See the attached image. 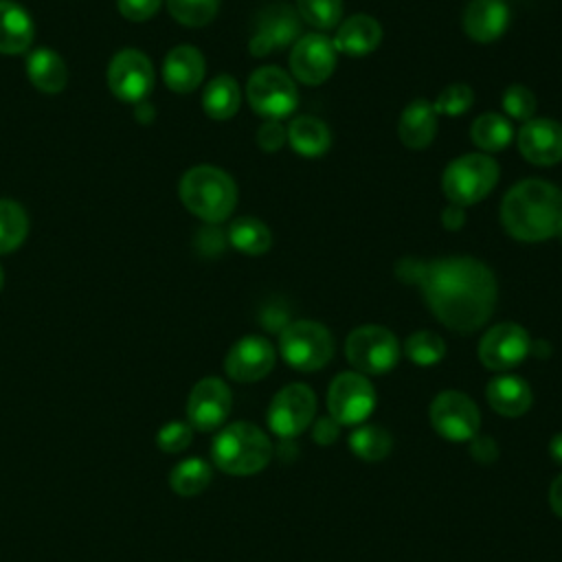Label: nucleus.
<instances>
[{"label": "nucleus", "mask_w": 562, "mask_h": 562, "mask_svg": "<svg viewBox=\"0 0 562 562\" xmlns=\"http://www.w3.org/2000/svg\"><path fill=\"white\" fill-rule=\"evenodd\" d=\"M408 270L397 268L406 281L422 288V296L435 318L457 334H470L483 327L496 305L494 272L474 257H443L428 263L404 261Z\"/></svg>", "instance_id": "obj_1"}, {"label": "nucleus", "mask_w": 562, "mask_h": 562, "mask_svg": "<svg viewBox=\"0 0 562 562\" xmlns=\"http://www.w3.org/2000/svg\"><path fill=\"white\" fill-rule=\"evenodd\" d=\"M501 222L518 241H544L562 231V191L540 178L516 182L503 198Z\"/></svg>", "instance_id": "obj_2"}, {"label": "nucleus", "mask_w": 562, "mask_h": 562, "mask_svg": "<svg viewBox=\"0 0 562 562\" xmlns=\"http://www.w3.org/2000/svg\"><path fill=\"white\" fill-rule=\"evenodd\" d=\"M213 463L235 476H248L261 472L272 457V443L268 435L248 422H235L217 432L211 446Z\"/></svg>", "instance_id": "obj_3"}, {"label": "nucleus", "mask_w": 562, "mask_h": 562, "mask_svg": "<svg viewBox=\"0 0 562 562\" xmlns=\"http://www.w3.org/2000/svg\"><path fill=\"white\" fill-rule=\"evenodd\" d=\"M180 200L200 220L217 224L233 213L237 204V187L220 167L198 165L182 176Z\"/></svg>", "instance_id": "obj_4"}, {"label": "nucleus", "mask_w": 562, "mask_h": 562, "mask_svg": "<svg viewBox=\"0 0 562 562\" xmlns=\"http://www.w3.org/2000/svg\"><path fill=\"white\" fill-rule=\"evenodd\" d=\"M498 180V165L492 156L476 151L454 158L441 176V189L452 204L470 206L483 200Z\"/></svg>", "instance_id": "obj_5"}, {"label": "nucleus", "mask_w": 562, "mask_h": 562, "mask_svg": "<svg viewBox=\"0 0 562 562\" xmlns=\"http://www.w3.org/2000/svg\"><path fill=\"white\" fill-rule=\"evenodd\" d=\"M279 351L296 371H318L334 356V338L316 321H294L281 329Z\"/></svg>", "instance_id": "obj_6"}, {"label": "nucleus", "mask_w": 562, "mask_h": 562, "mask_svg": "<svg viewBox=\"0 0 562 562\" xmlns=\"http://www.w3.org/2000/svg\"><path fill=\"white\" fill-rule=\"evenodd\" d=\"M345 356L358 373L380 375L397 364L400 342L395 334L382 325H362L347 336Z\"/></svg>", "instance_id": "obj_7"}, {"label": "nucleus", "mask_w": 562, "mask_h": 562, "mask_svg": "<svg viewBox=\"0 0 562 562\" xmlns=\"http://www.w3.org/2000/svg\"><path fill=\"white\" fill-rule=\"evenodd\" d=\"M250 108L268 121H281L296 110L299 92L290 75L277 66L257 68L246 86Z\"/></svg>", "instance_id": "obj_8"}, {"label": "nucleus", "mask_w": 562, "mask_h": 562, "mask_svg": "<svg viewBox=\"0 0 562 562\" xmlns=\"http://www.w3.org/2000/svg\"><path fill=\"white\" fill-rule=\"evenodd\" d=\"M375 406V391L371 382L358 371L338 373L327 391L329 417L340 426L362 424Z\"/></svg>", "instance_id": "obj_9"}, {"label": "nucleus", "mask_w": 562, "mask_h": 562, "mask_svg": "<svg viewBox=\"0 0 562 562\" xmlns=\"http://www.w3.org/2000/svg\"><path fill=\"white\" fill-rule=\"evenodd\" d=\"M316 395L307 384L294 382L277 391L268 406V426L277 437L292 439L301 435L314 419Z\"/></svg>", "instance_id": "obj_10"}, {"label": "nucleus", "mask_w": 562, "mask_h": 562, "mask_svg": "<svg viewBox=\"0 0 562 562\" xmlns=\"http://www.w3.org/2000/svg\"><path fill=\"white\" fill-rule=\"evenodd\" d=\"M430 424L448 441H470L479 435L481 413L461 391H443L430 404Z\"/></svg>", "instance_id": "obj_11"}, {"label": "nucleus", "mask_w": 562, "mask_h": 562, "mask_svg": "<svg viewBox=\"0 0 562 562\" xmlns=\"http://www.w3.org/2000/svg\"><path fill=\"white\" fill-rule=\"evenodd\" d=\"M154 66L140 50L127 48L112 57L108 66V86L112 94L125 103H140L154 88Z\"/></svg>", "instance_id": "obj_12"}, {"label": "nucleus", "mask_w": 562, "mask_h": 562, "mask_svg": "<svg viewBox=\"0 0 562 562\" xmlns=\"http://www.w3.org/2000/svg\"><path fill=\"white\" fill-rule=\"evenodd\" d=\"M531 349L525 327L518 323H498L479 340V360L492 371H507L520 364Z\"/></svg>", "instance_id": "obj_13"}, {"label": "nucleus", "mask_w": 562, "mask_h": 562, "mask_svg": "<svg viewBox=\"0 0 562 562\" xmlns=\"http://www.w3.org/2000/svg\"><path fill=\"white\" fill-rule=\"evenodd\" d=\"M336 66V48L327 35L310 33L294 42L290 50V70L305 86L327 81Z\"/></svg>", "instance_id": "obj_14"}, {"label": "nucleus", "mask_w": 562, "mask_h": 562, "mask_svg": "<svg viewBox=\"0 0 562 562\" xmlns=\"http://www.w3.org/2000/svg\"><path fill=\"white\" fill-rule=\"evenodd\" d=\"M231 389L220 378L200 380L187 400L189 424L198 430L220 428L231 413Z\"/></svg>", "instance_id": "obj_15"}, {"label": "nucleus", "mask_w": 562, "mask_h": 562, "mask_svg": "<svg viewBox=\"0 0 562 562\" xmlns=\"http://www.w3.org/2000/svg\"><path fill=\"white\" fill-rule=\"evenodd\" d=\"M301 33V18L288 4H272L257 18L255 35L250 37V53L263 57L292 44Z\"/></svg>", "instance_id": "obj_16"}, {"label": "nucleus", "mask_w": 562, "mask_h": 562, "mask_svg": "<svg viewBox=\"0 0 562 562\" xmlns=\"http://www.w3.org/2000/svg\"><path fill=\"white\" fill-rule=\"evenodd\" d=\"M274 367V349L263 336L239 338L224 360V371L235 382H257Z\"/></svg>", "instance_id": "obj_17"}, {"label": "nucleus", "mask_w": 562, "mask_h": 562, "mask_svg": "<svg viewBox=\"0 0 562 562\" xmlns=\"http://www.w3.org/2000/svg\"><path fill=\"white\" fill-rule=\"evenodd\" d=\"M518 151L533 165L562 160V125L551 119H531L518 132Z\"/></svg>", "instance_id": "obj_18"}, {"label": "nucleus", "mask_w": 562, "mask_h": 562, "mask_svg": "<svg viewBox=\"0 0 562 562\" xmlns=\"http://www.w3.org/2000/svg\"><path fill=\"white\" fill-rule=\"evenodd\" d=\"M509 24L505 0H472L463 11V31L479 44L498 40Z\"/></svg>", "instance_id": "obj_19"}, {"label": "nucleus", "mask_w": 562, "mask_h": 562, "mask_svg": "<svg viewBox=\"0 0 562 562\" xmlns=\"http://www.w3.org/2000/svg\"><path fill=\"white\" fill-rule=\"evenodd\" d=\"M204 79V57L198 48L180 44L171 48L162 61V81L169 90L187 94L193 92Z\"/></svg>", "instance_id": "obj_20"}, {"label": "nucleus", "mask_w": 562, "mask_h": 562, "mask_svg": "<svg viewBox=\"0 0 562 562\" xmlns=\"http://www.w3.org/2000/svg\"><path fill=\"white\" fill-rule=\"evenodd\" d=\"M331 42H334L336 53H345V55H353V57L367 55L380 46L382 26L371 15L358 13L336 26V35Z\"/></svg>", "instance_id": "obj_21"}, {"label": "nucleus", "mask_w": 562, "mask_h": 562, "mask_svg": "<svg viewBox=\"0 0 562 562\" xmlns=\"http://www.w3.org/2000/svg\"><path fill=\"white\" fill-rule=\"evenodd\" d=\"M35 37V24L24 7L11 0H0V53H24Z\"/></svg>", "instance_id": "obj_22"}, {"label": "nucleus", "mask_w": 562, "mask_h": 562, "mask_svg": "<svg viewBox=\"0 0 562 562\" xmlns=\"http://www.w3.org/2000/svg\"><path fill=\"white\" fill-rule=\"evenodd\" d=\"M487 404L503 417H520L531 406V389L518 375H498L487 384Z\"/></svg>", "instance_id": "obj_23"}, {"label": "nucleus", "mask_w": 562, "mask_h": 562, "mask_svg": "<svg viewBox=\"0 0 562 562\" xmlns=\"http://www.w3.org/2000/svg\"><path fill=\"white\" fill-rule=\"evenodd\" d=\"M437 134V114L424 99L408 103L397 121V136L408 149H424Z\"/></svg>", "instance_id": "obj_24"}, {"label": "nucleus", "mask_w": 562, "mask_h": 562, "mask_svg": "<svg viewBox=\"0 0 562 562\" xmlns=\"http://www.w3.org/2000/svg\"><path fill=\"white\" fill-rule=\"evenodd\" d=\"M26 75L29 81L46 94H57L68 83L66 61L50 48H37L35 53L29 55Z\"/></svg>", "instance_id": "obj_25"}, {"label": "nucleus", "mask_w": 562, "mask_h": 562, "mask_svg": "<svg viewBox=\"0 0 562 562\" xmlns=\"http://www.w3.org/2000/svg\"><path fill=\"white\" fill-rule=\"evenodd\" d=\"M285 132H288V140H290L292 149L307 158L323 156L331 143L329 127L321 119L307 116V114L294 116Z\"/></svg>", "instance_id": "obj_26"}, {"label": "nucleus", "mask_w": 562, "mask_h": 562, "mask_svg": "<svg viewBox=\"0 0 562 562\" xmlns=\"http://www.w3.org/2000/svg\"><path fill=\"white\" fill-rule=\"evenodd\" d=\"M241 103V92L231 75H217L211 79L202 94L204 112L215 121H226L237 114Z\"/></svg>", "instance_id": "obj_27"}, {"label": "nucleus", "mask_w": 562, "mask_h": 562, "mask_svg": "<svg viewBox=\"0 0 562 562\" xmlns=\"http://www.w3.org/2000/svg\"><path fill=\"white\" fill-rule=\"evenodd\" d=\"M470 136H472V143L483 154H494L509 145L514 130H512V123L503 114L485 112L474 119V123L470 127Z\"/></svg>", "instance_id": "obj_28"}, {"label": "nucleus", "mask_w": 562, "mask_h": 562, "mask_svg": "<svg viewBox=\"0 0 562 562\" xmlns=\"http://www.w3.org/2000/svg\"><path fill=\"white\" fill-rule=\"evenodd\" d=\"M228 241L244 255L257 257L268 252L272 246V235L268 226L257 217H237L228 228Z\"/></svg>", "instance_id": "obj_29"}, {"label": "nucleus", "mask_w": 562, "mask_h": 562, "mask_svg": "<svg viewBox=\"0 0 562 562\" xmlns=\"http://www.w3.org/2000/svg\"><path fill=\"white\" fill-rule=\"evenodd\" d=\"M391 435L375 424H362L349 437L351 452L362 461H382L391 452Z\"/></svg>", "instance_id": "obj_30"}, {"label": "nucleus", "mask_w": 562, "mask_h": 562, "mask_svg": "<svg viewBox=\"0 0 562 562\" xmlns=\"http://www.w3.org/2000/svg\"><path fill=\"white\" fill-rule=\"evenodd\" d=\"M209 483H211V465L198 457L180 461L169 474V485L180 496H195L204 492Z\"/></svg>", "instance_id": "obj_31"}, {"label": "nucleus", "mask_w": 562, "mask_h": 562, "mask_svg": "<svg viewBox=\"0 0 562 562\" xmlns=\"http://www.w3.org/2000/svg\"><path fill=\"white\" fill-rule=\"evenodd\" d=\"M29 233V217L13 200H0V255L15 250Z\"/></svg>", "instance_id": "obj_32"}, {"label": "nucleus", "mask_w": 562, "mask_h": 562, "mask_svg": "<svg viewBox=\"0 0 562 562\" xmlns=\"http://www.w3.org/2000/svg\"><path fill=\"white\" fill-rule=\"evenodd\" d=\"M404 353L411 362L419 364V367H432L439 360H443L446 356V342L439 334L435 331H415L406 338L404 342Z\"/></svg>", "instance_id": "obj_33"}, {"label": "nucleus", "mask_w": 562, "mask_h": 562, "mask_svg": "<svg viewBox=\"0 0 562 562\" xmlns=\"http://www.w3.org/2000/svg\"><path fill=\"white\" fill-rule=\"evenodd\" d=\"M296 13L316 31H331L340 24L342 0H296Z\"/></svg>", "instance_id": "obj_34"}, {"label": "nucleus", "mask_w": 562, "mask_h": 562, "mask_svg": "<svg viewBox=\"0 0 562 562\" xmlns=\"http://www.w3.org/2000/svg\"><path fill=\"white\" fill-rule=\"evenodd\" d=\"M220 0H167L171 18L184 26H204L217 13Z\"/></svg>", "instance_id": "obj_35"}, {"label": "nucleus", "mask_w": 562, "mask_h": 562, "mask_svg": "<svg viewBox=\"0 0 562 562\" xmlns=\"http://www.w3.org/2000/svg\"><path fill=\"white\" fill-rule=\"evenodd\" d=\"M474 103V92L465 83H452L439 92V97L432 103L435 114H446V116H461L468 112Z\"/></svg>", "instance_id": "obj_36"}, {"label": "nucleus", "mask_w": 562, "mask_h": 562, "mask_svg": "<svg viewBox=\"0 0 562 562\" xmlns=\"http://www.w3.org/2000/svg\"><path fill=\"white\" fill-rule=\"evenodd\" d=\"M503 108L512 119H518V121L527 123V121L536 119L538 103H536V97L529 88H525L520 83H514L503 94Z\"/></svg>", "instance_id": "obj_37"}, {"label": "nucleus", "mask_w": 562, "mask_h": 562, "mask_svg": "<svg viewBox=\"0 0 562 562\" xmlns=\"http://www.w3.org/2000/svg\"><path fill=\"white\" fill-rule=\"evenodd\" d=\"M193 439V426L189 422H169L156 432V443L165 452H182Z\"/></svg>", "instance_id": "obj_38"}, {"label": "nucleus", "mask_w": 562, "mask_h": 562, "mask_svg": "<svg viewBox=\"0 0 562 562\" xmlns=\"http://www.w3.org/2000/svg\"><path fill=\"white\" fill-rule=\"evenodd\" d=\"M162 0H116L119 13L132 22L149 20L158 9Z\"/></svg>", "instance_id": "obj_39"}, {"label": "nucleus", "mask_w": 562, "mask_h": 562, "mask_svg": "<svg viewBox=\"0 0 562 562\" xmlns=\"http://www.w3.org/2000/svg\"><path fill=\"white\" fill-rule=\"evenodd\" d=\"M288 140V132L281 121H266L257 132V143L263 151H279Z\"/></svg>", "instance_id": "obj_40"}, {"label": "nucleus", "mask_w": 562, "mask_h": 562, "mask_svg": "<svg viewBox=\"0 0 562 562\" xmlns=\"http://www.w3.org/2000/svg\"><path fill=\"white\" fill-rule=\"evenodd\" d=\"M338 432H340V424L334 422L331 417H318L312 426V439L321 446H329L338 439Z\"/></svg>", "instance_id": "obj_41"}, {"label": "nucleus", "mask_w": 562, "mask_h": 562, "mask_svg": "<svg viewBox=\"0 0 562 562\" xmlns=\"http://www.w3.org/2000/svg\"><path fill=\"white\" fill-rule=\"evenodd\" d=\"M470 441H472V457H474L476 461L490 463V461L496 459L498 448H496V443H494L492 437L483 435V437H474V439H470Z\"/></svg>", "instance_id": "obj_42"}, {"label": "nucleus", "mask_w": 562, "mask_h": 562, "mask_svg": "<svg viewBox=\"0 0 562 562\" xmlns=\"http://www.w3.org/2000/svg\"><path fill=\"white\" fill-rule=\"evenodd\" d=\"M441 220H443V226L446 228H461L463 226V222H465V213H463V206H459V204H448L446 209H443V213H441Z\"/></svg>", "instance_id": "obj_43"}, {"label": "nucleus", "mask_w": 562, "mask_h": 562, "mask_svg": "<svg viewBox=\"0 0 562 562\" xmlns=\"http://www.w3.org/2000/svg\"><path fill=\"white\" fill-rule=\"evenodd\" d=\"M549 507L555 516L562 518V474H558L549 487Z\"/></svg>", "instance_id": "obj_44"}, {"label": "nucleus", "mask_w": 562, "mask_h": 562, "mask_svg": "<svg viewBox=\"0 0 562 562\" xmlns=\"http://www.w3.org/2000/svg\"><path fill=\"white\" fill-rule=\"evenodd\" d=\"M549 454H551V459H553L555 463L562 465V432H558V435L551 437V441H549Z\"/></svg>", "instance_id": "obj_45"}, {"label": "nucleus", "mask_w": 562, "mask_h": 562, "mask_svg": "<svg viewBox=\"0 0 562 562\" xmlns=\"http://www.w3.org/2000/svg\"><path fill=\"white\" fill-rule=\"evenodd\" d=\"M2 285H4V274H2V268H0V292H2Z\"/></svg>", "instance_id": "obj_46"}]
</instances>
